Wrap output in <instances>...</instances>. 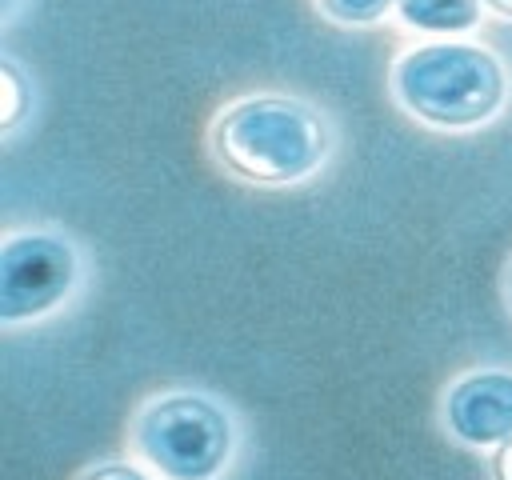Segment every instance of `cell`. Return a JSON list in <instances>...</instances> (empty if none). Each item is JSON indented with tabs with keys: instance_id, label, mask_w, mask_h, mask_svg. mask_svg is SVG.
I'll list each match as a JSON object with an SVG mask.
<instances>
[{
	"instance_id": "6da1fadb",
	"label": "cell",
	"mask_w": 512,
	"mask_h": 480,
	"mask_svg": "<svg viewBox=\"0 0 512 480\" xmlns=\"http://www.w3.org/2000/svg\"><path fill=\"white\" fill-rule=\"evenodd\" d=\"M212 156L248 184H300L332 152L328 120L296 96H244L212 120Z\"/></svg>"
},
{
	"instance_id": "7a4b0ae2",
	"label": "cell",
	"mask_w": 512,
	"mask_h": 480,
	"mask_svg": "<svg viewBox=\"0 0 512 480\" xmlns=\"http://www.w3.org/2000/svg\"><path fill=\"white\" fill-rule=\"evenodd\" d=\"M392 92L404 112L432 128H476L504 108L508 72L496 52L468 40H432L392 64Z\"/></svg>"
},
{
	"instance_id": "3957f363",
	"label": "cell",
	"mask_w": 512,
	"mask_h": 480,
	"mask_svg": "<svg viewBox=\"0 0 512 480\" xmlns=\"http://www.w3.org/2000/svg\"><path fill=\"white\" fill-rule=\"evenodd\" d=\"M132 440L164 480H216L232 460L236 428L212 396L164 392L136 412Z\"/></svg>"
},
{
	"instance_id": "277c9868",
	"label": "cell",
	"mask_w": 512,
	"mask_h": 480,
	"mask_svg": "<svg viewBox=\"0 0 512 480\" xmlns=\"http://www.w3.org/2000/svg\"><path fill=\"white\" fill-rule=\"evenodd\" d=\"M80 280L76 248L52 232H16L0 248V320L20 324L52 312Z\"/></svg>"
},
{
	"instance_id": "5b68a950",
	"label": "cell",
	"mask_w": 512,
	"mask_h": 480,
	"mask_svg": "<svg viewBox=\"0 0 512 480\" xmlns=\"http://www.w3.org/2000/svg\"><path fill=\"white\" fill-rule=\"evenodd\" d=\"M444 424L460 444H504L512 436V372L480 368L460 376L444 396Z\"/></svg>"
},
{
	"instance_id": "8992f818",
	"label": "cell",
	"mask_w": 512,
	"mask_h": 480,
	"mask_svg": "<svg viewBox=\"0 0 512 480\" xmlns=\"http://www.w3.org/2000/svg\"><path fill=\"white\" fill-rule=\"evenodd\" d=\"M484 0H396L404 24L420 32H464L480 20Z\"/></svg>"
},
{
	"instance_id": "52a82bcc",
	"label": "cell",
	"mask_w": 512,
	"mask_h": 480,
	"mask_svg": "<svg viewBox=\"0 0 512 480\" xmlns=\"http://www.w3.org/2000/svg\"><path fill=\"white\" fill-rule=\"evenodd\" d=\"M0 76H4V116H0V132H16V124L32 112V88H28V76L20 72V64L12 56L0 60Z\"/></svg>"
},
{
	"instance_id": "ba28073f",
	"label": "cell",
	"mask_w": 512,
	"mask_h": 480,
	"mask_svg": "<svg viewBox=\"0 0 512 480\" xmlns=\"http://www.w3.org/2000/svg\"><path fill=\"white\" fill-rule=\"evenodd\" d=\"M396 0H316V8L340 24H372L380 20Z\"/></svg>"
},
{
	"instance_id": "9c48e42d",
	"label": "cell",
	"mask_w": 512,
	"mask_h": 480,
	"mask_svg": "<svg viewBox=\"0 0 512 480\" xmlns=\"http://www.w3.org/2000/svg\"><path fill=\"white\" fill-rule=\"evenodd\" d=\"M80 480H152L148 472H140L136 464H120V460H108V464H96L88 468Z\"/></svg>"
},
{
	"instance_id": "30bf717a",
	"label": "cell",
	"mask_w": 512,
	"mask_h": 480,
	"mask_svg": "<svg viewBox=\"0 0 512 480\" xmlns=\"http://www.w3.org/2000/svg\"><path fill=\"white\" fill-rule=\"evenodd\" d=\"M488 472H492V480H512V436L504 444H496V452L488 460Z\"/></svg>"
},
{
	"instance_id": "8fae6325",
	"label": "cell",
	"mask_w": 512,
	"mask_h": 480,
	"mask_svg": "<svg viewBox=\"0 0 512 480\" xmlns=\"http://www.w3.org/2000/svg\"><path fill=\"white\" fill-rule=\"evenodd\" d=\"M500 288H504V304L512 308V260L504 264V280H500Z\"/></svg>"
},
{
	"instance_id": "7c38bea8",
	"label": "cell",
	"mask_w": 512,
	"mask_h": 480,
	"mask_svg": "<svg viewBox=\"0 0 512 480\" xmlns=\"http://www.w3.org/2000/svg\"><path fill=\"white\" fill-rule=\"evenodd\" d=\"M484 4H488L492 12H500V16H508V20H512V0H484Z\"/></svg>"
}]
</instances>
